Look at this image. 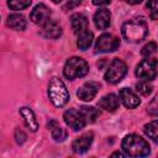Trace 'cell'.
<instances>
[{
  "label": "cell",
  "instance_id": "obj_1",
  "mask_svg": "<svg viewBox=\"0 0 158 158\" xmlns=\"http://www.w3.org/2000/svg\"><path fill=\"white\" fill-rule=\"evenodd\" d=\"M121 32H122L123 38L127 42L137 43V42H141L147 36L148 26H147L146 20H143L142 17L133 19V20H130L122 25Z\"/></svg>",
  "mask_w": 158,
  "mask_h": 158
},
{
  "label": "cell",
  "instance_id": "obj_2",
  "mask_svg": "<svg viewBox=\"0 0 158 158\" xmlns=\"http://www.w3.org/2000/svg\"><path fill=\"white\" fill-rule=\"evenodd\" d=\"M121 146L123 152L131 157H146L149 154V151H151L148 142L141 136L135 133L127 135L122 139Z\"/></svg>",
  "mask_w": 158,
  "mask_h": 158
},
{
  "label": "cell",
  "instance_id": "obj_3",
  "mask_svg": "<svg viewBox=\"0 0 158 158\" xmlns=\"http://www.w3.org/2000/svg\"><path fill=\"white\" fill-rule=\"evenodd\" d=\"M48 95L52 104L57 107L64 106L69 100V93L64 85V83L58 78L53 77L48 85Z\"/></svg>",
  "mask_w": 158,
  "mask_h": 158
},
{
  "label": "cell",
  "instance_id": "obj_4",
  "mask_svg": "<svg viewBox=\"0 0 158 158\" xmlns=\"http://www.w3.org/2000/svg\"><path fill=\"white\" fill-rule=\"evenodd\" d=\"M88 72H89V65H88L86 60L80 58V57L69 58L65 62V65H64V69H63L64 77L69 80L81 78V77L86 75Z\"/></svg>",
  "mask_w": 158,
  "mask_h": 158
},
{
  "label": "cell",
  "instance_id": "obj_5",
  "mask_svg": "<svg viewBox=\"0 0 158 158\" xmlns=\"http://www.w3.org/2000/svg\"><path fill=\"white\" fill-rule=\"evenodd\" d=\"M126 72H127L126 64H125L121 59L115 58V59L107 65L104 78H105V80H106L107 83H110V84H116V83H118V81L125 77Z\"/></svg>",
  "mask_w": 158,
  "mask_h": 158
},
{
  "label": "cell",
  "instance_id": "obj_6",
  "mask_svg": "<svg viewBox=\"0 0 158 158\" xmlns=\"http://www.w3.org/2000/svg\"><path fill=\"white\" fill-rule=\"evenodd\" d=\"M157 59L147 57L146 59L141 60L136 67V75L141 80H152L157 75Z\"/></svg>",
  "mask_w": 158,
  "mask_h": 158
},
{
  "label": "cell",
  "instance_id": "obj_7",
  "mask_svg": "<svg viewBox=\"0 0 158 158\" xmlns=\"http://www.w3.org/2000/svg\"><path fill=\"white\" fill-rule=\"evenodd\" d=\"M120 46V40L115 37L111 33H102L95 43V51L101 52V53H107V52H114Z\"/></svg>",
  "mask_w": 158,
  "mask_h": 158
},
{
  "label": "cell",
  "instance_id": "obj_8",
  "mask_svg": "<svg viewBox=\"0 0 158 158\" xmlns=\"http://www.w3.org/2000/svg\"><path fill=\"white\" fill-rule=\"evenodd\" d=\"M63 118H64V122L70 128H73L74 131H79V130L84 128V126L86 123L85 120H84V117H83V115H81V112L80 111H77L74 109L67 110L64 112V115H63Z\"/></svg>",
  "mask_w": 158,
  "mask_h": 158
},
{
  "label": "cell",
  "instance_id": "obj_9",
  "mask_svg": "<svg viewBox=\"0 0 158 158\" xmlns=\"http://www.w3.org/2000/svg\"><path fill=\"white\" fill-rule=\"evenodd\" d=\"M99 88H100L99 83L88 81V83L83 84V85L78 89L77 96H78L80 100H83V101H91V100L96 96V94H98V91H99Z\"/></svg>",
  "mask_w": 158,
  "mask_h": 158
},
{
  "label": "cell",
  "instance_id": "obj_10",
  "mask_svg": "<svg viewBox=\"0 0 158 158\" xmlns=\"http://www.w3.org/2000/svg\"><path fill=\"white\" fill-rule=\"evenodd\" d=\"M49 15H51V11L49 9L44 5V4H38L33 7V10L31 11V15H30V19L33 23H37V25H43L47 20H49Z\"/></svg>",
  "mask_w": 158,
  "mask_h": 158
},
{
  "label": "cell",
  "instance_id": "obj_11",
  "mask_svg": "<svg viewBox=\"0 0 158 158\" xmlns=\"http://www.w3.org/2000/svg\"><path fill=\"white\" fill-rule=\"evenodd\" d=\"M93 138H94V136H93L91 132H86V133L79 136L78 138H75L72 143L73 152H75V153L86 152L89 149V147L91 146V143H93Z\"/></svg>",
  "mask_w": 158,
  "mask_h": 158
},
{
  "label": "cell",
  "instance_id": "obj_12",
  "mask_svg": "<svg viewBox=\"0 0 158 158\" xmlns=\"http://www.w3.org/2000/svg\"><path fill=\"white\" fill-rule=\"evenodd\" d=\"M120 99H121L122 104L127 109H135L141 102L139 99H138V96L131 89H127V88H123V89L120 90Z\"/></svg>",
  "mask_w": 158,
  "mask_h": 158
},
{
  "label": "cell",
  "instance_id": "obj_13",
  "mask_svg": "<svg viewBox=\"0 0 158 158\" xmlns=\"http://www.w3.org/2000/svg\"><path fill=\"white\" fill-rule=\"evenodd\" d=\"M42 35L47 38H58L62 35V27L53 20H47L42 25Z\"/></svg>",
  "mask_w": 158,
  "mask_h": 158
},
{
  "label": "cell",
  "instance_id": "obj_14",
  "mask_svg": "<svg viewBox=\"0 0 158 158\" xmlns=\"http://www.w3.org/2000/svg\"><path fill=\"white\" fill-rule=\"evenodd\" d=\"M111 14L107 9H99L94 14V23L99 30H106L110 26Z\"/></svg>",
  "mask_w": 158,
  "mask_h": 158
},
{
  "label": "cell",
  "instance_id": "obj_15",
  "mask_svg": "<svg viewBox=\"0 0 158 158\" xmlns=\"http://www.w3.org/2000/svg\"><path fill=\"white\" fill-rule=\"evenodd\" d=\"M70 25H72V30L74 33H81L84 31L88 30V19L83 15V14H74L70 17Z\"/></svg>",
  "mask_w": 158,
  "mask_h": 158
},
{
  "label": "cell",
  "instance_id": "obj_16",
  "mask_svg": "<svg viewBox=\"0 0 158 158\" xmlns=\"http://www.w3.org/2000/svg\"><path fill=\"white\" fill-rule=\"evenodd\" d=\"M20 115L22 116L25 125H26L32 132H36L37 128H38V122H37V120H36V116H35L33 111H32L30 107L23 106V107L20 109Z\"/></svg>",
  "mask_w": 158,
  "mask_h": 158
},
{
  "label": "cell",
  "instance_id": "obj_17",
  "mask_svg": "<svg viewBox=\"0 0 158 158\" xmlns=\"http://www.w3.org/2000/svg\"><path fill=\"white\" fill-rule=\"evenodd\" d=\"M120 105V99L115 95V94H107L105 96H102L99 101V106L101 109H104L105 111H115Z\"/></svg>",
  "mask_w": 158,
  "mask_h": 158
},
{
  "label": "cell",
  "instance_id": "obj_18",
  "mask_svg": "<svg viewBox=\"0 0 158 158\" xmlns=\"http://www.w3.org/2000/svg\"><path fill=\"white\" fill-rule=\"evenodd\" d=\"M7 26L16 31H22L26 27V19L22 14H11L7 16Z\"/></svg>",
  "mask_w": 158,
  "mask_h": 158
},
{
  "label": "cell",
  "instance_id": "obj_19",
  "mask_svg": "<svg viewBox=\"0 0 158 158\" xmlns=\"http://www.w3.org/2000/svg\"><path fill=\"white\" fill-rule=\"evenodd\" d=\"M48 128H49V131H51V135H52V137L54 138V141H57V142H62V141H64L65 138H67V131L57 122V121H49L48 122Z\"/></svg>",
  "mask_w": 158,
  "mask_h": 158
},
{
  "label": "cell",
  "instance_id": "obj_20",
  "mask_svg": "<svg viewBox=\"0 0 158 158\" xmlns=\"http://www.w3.org/2000/svg\"><path fill=\"white\" fill-rule=\"evenodd\" d=\"M85 120L86 123H93L96 121V118L99 117L100 112L98 109H95L94 106H81L80 110H79Z\"/></svg>",
  "mask_w": 158,
  "mask_h": 158
},
{
  "label": "cell",
  "instance_id": "obj_21",
  "mask_svg": "<svg viewBox=\"0 0 158 158\" xmlns=\"http://www.w3.org/2000/svg\"><path fill=\"white\" fill-rule=\"evenodd\" d=\"M91 43H93V33H91L90 31L86 30V31L79 33L77 44H78V47H79L80 49H83V51L88 49V48L91 46Z\"/></svg>",
  "mask_w": 158,
  "mask_h": 158
},
{
  "label": "cell",
  "instance_id": "obj_22",
  "mask_svg": "<svg viewBox=\"0 0 158 158\" xmlns=\"http://www.w3.org/2000/svg\"><path fill=\"white\" fill-rule=\"evenodd\" d=\"M144 133L156 143H158V120H154L144 126Z\"/></svg>",
  "mask_w": 158,
  "mask_h": 158
},
{
  "label": "cell",
  "instance_id": "obj_23",
  "mask_svg": "<svg viewBox=\"0 0 158 158\" xmlns=\"http://www.w3.org/2000/svg\"><path fill=\"white\" fill-rule=\"evenodd\" d=\"M136 89H137V91H138L141 95L148 96V95L152 93L153 86H152L151 83H148V80H141V81H138V83L136 84Z\"/></svg>",
  "mask_w": 158,
  "mask_h": 158
},
{
  "label": "cell",
  "instance_id": "obj_24",
  "mask_svg": "<svg viewBox=\"0 0 158 158\" xmlns=\"http://www.w3.org/2000/svg\"><path fill=\"white\" fill-rule=\"evenodd\" d=\"M32 0H7V5L11 10H23L31 5Z\"/></svg>",
  "mask_w": 158,
  "mask_h": 158
},
{
  "label": "cell",
  "instance_id": "obj_25",
  "mask_svg": "<svg viewBox=\"0 0 158 158\" xmlns=\"http://www.w3.org/2000/svg\"><path fill=\"white\" fill-rule=\"evenodd\" d=\"M146 7L152 20H158V0H148Z\"/></svg>",
  "mask_w": 158,
  "mask_h": 158
},
{
  "label": "cell",
  "instance_id": "obj_26",
  "mask_svg": "<svg viewBox=\"0 0 158 158\" xmlns=\"http://www.w3.org/2000/svg\"><path fill=\"white\" fill-rule=\"evenodd\" d=\"M156 49H157V44H156L154 42H149V43H147L146 46H143L141 53H142V56H144V57H149L151 54H153V53L156 52Z\"/></svg>",
  "mask_w": 158,
  "mask_h": 158
},
{
  "label": "cell",
  "instance_id": "obj_27",
  "mask_svg": "<svg viewBox=\"0 0 158 158\" xmlns=\"http://www.w3.org/2000/svg\"><path fill=\"white\" fill-rule=\"evenodd\" d=\"M15 138H16V142L19 143V144H21V143H23L25 142V139H26V135L21 131V130H16L15 131Z\"/></svg>",
  "mask_w": 158,
  "mask_h": 158
},
{
  "label": "cell",
  "instance_id": "obj_28",
  "mask_svg": "<svg viewBox=\"0 0 158 158\" xmlns=\"http://www.w3.org/2000/svg\"><path fill=\"white\" fill-rule=\"evenodd\" d=\"M81 1L83 0H68L67 1V4H65V6H64V9H74V7H77L78 5H80L81 4Z\"/></svg>",
  "mask_w": 158,
  "mask_h": 158
},
{
  "label": "cell",
  "instance_id": "obj_29",
  "mask_svg": "<svg viewBox=\"0 0 158 158\" xmlns=\"http://www.w3.org/2000/svg\"><path fill=\"white\" fill-rule=\"evenodd\" d=\"M111 2V0H93V4L94 5H107V4H110Z\"/></svg>",
  "mask_w": 158,
  "mask_h": 158
},
{
  "label": "cell",
  "instance_id": "obj_30",
  "mask_svg": "<svg viewBox=\"0 0 158 158\" xmlns=\"http://www.w3.org/2000/svg\"><path fill=\"white\" fill-rule=\"evenodd\" d=\"M127 4H130V5H136V4H139L142 0H125Z\"/></svg>",
  "mask_w": 158,
  "mask_h": 158
},
{
  "label": "cell",
  "instance_id": "obj_31",
  "mask_svg": "<svg viewBox=\"0 0 158 158\" xmlns=\"http://www.w3.org/2000/svg\"><path fill=\"white\" fill-rule=\"evenodd\" d=\"M111 156H112V157H122L123 154H122V153H120V152H115V153H112Z\"/></svg>",
  "mask_w": 158,
  "mask_h": 158
},
{
  "label": "cell",
  "instance_id": "obj_32",
  "mask_svg": "<svg viewBox=\"0 0 158 158\" xmlns=\"http://www.w3.org/2000/svg\"><path fill=\"white\" fill-rule=\"evenodd\" d=\"M52 1H53V2H56V4H58V2H60L62 0H52Z\"/></svg>",
  "mask_w": 158,
  "mask_h": 158
}]
</instances>
